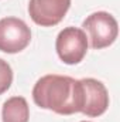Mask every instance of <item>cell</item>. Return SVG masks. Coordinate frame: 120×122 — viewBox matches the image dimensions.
<instances>
[{
	"mask_svg": "<svg viewBox=\"0 0 120 122\" xmlns=\"http://www.w3.org/2000/svg\"><path fill=\"white\" fill-rule=\"evenodd\" d=\"M32 99L37 107L58 115L78 114L82 111L81 80L57 74L44 75L32 88Z\"/></svg>",
	"mask_w": 120,
	"mask_h": 122,
	"instance_id": "cell-1",
	"label": "cell"
},
{
	"mask_svg": "<svg viewBox=\"0 0 120 122\" xmlns=\"http://www.w3.org/2000/svg\"><path fill=\"white\" fill-rule=\"evenodd\" d=\"M82 30L88 37L90 47L93 50H102L116 41L119 34V24L110 13L95 11L83 20Z\"/></svg>",
	"mask_w": 120,
	"mask_h": 122,
	"instance_id": "cell-2",
	"label": "cell"
},
{
	"mask_svg": "<svg viewBox=\"0 0 120 122\" xmlns=\"http://www.w3.org/2000/svg\"><path fill=\"white\" fill-rule=\"evenodd\" d=\"M88 37L78 27H65L60 31L55 40V50L60 60L68 65L79 64L88 53Z\"/></svg>",
	"mask_w": 120,
	"mask_h": 122,
	"instance_id": "cell-3",
	"label": "cell"
},
{
	"mask_svg": "<svg viewBox=\"0 0 120 122\" xmlns=\"http://www.w3.org/2000/svg\"><path fill=\"white\" fill-rule=\"evenodd\" d=\"M31 41L30 27L17 17H4L0 20V51L16 54L27 48Z\"/></svg>",
	"mask_w": 120,
	"mask_h": 122,
	"instance_id": "cell-4",
	"label": "cell"
},
{
	"mask_svg": "<svg viewBox=\"0 0 120 122\" xmlns=\"http://www.w3.org/2000/svg\"><path fill=\"white\" fill-rule=\"evenodd\" d=\"M71 7V0H30L28 14L31 20L41 27L60 24Z\"/></svg>",
	"mask_w": 120,
	"mask_h": 122,
	"instance_id": "cell-5",
	"label": "cell"
},
{
	"mask_svg": "<svg viewBox=\"0 0 120 122\" xmlns=\"http://www.w3.org/2000/svg\"><path fill=\"white\" fill-rule=\"evenodd\" d=\"M82 114L95 118L106 112L109 107V92L106 87L95 78H82Z\"/></svg>",
	"mask_w": 120,
	"mask_h": 122,
	"instance_id": "cell-6",
	"label": "cell"
},
{
	"mask_svg": "<svg viewBox=\"0 0 120 122\" xmlns=\"http://www.w3.org/2000/svg\"><path fill=\"white\" fill-rule=\"evenodd\" d=\"M30 108L24 97H11L4 101L1 108L3 122H28Z\"/></svg>",
	"mask_w": 120,
	"mask_h": 122,
	"instance_id": "cell-7",
	"label": "cell"
},
{
	"mask_svg": "<svg viewBox=\"0 0 120 122\" xmlns=\"http://www.w3.org/2000/svg\"><path fill=\"white\" fill-rule=\"evenodd\" d=\"M11 82H13V70L7 61L0 58V95L10 88Z\"/></svg>",
	"mask_w": 120,
	"mask_h": 122,
	"instance_id": "cell-8",
	"label": "cell"
},
{
	"mask_svg": "<svg viewBox=\"0 0 120 122\" xmlns=\"http://www.w3.org/2000/svg\"><path fill=\"white\" fill-rule=\"evenodd\" d=\"M81 122H90V121H81Z\"/></svg>",
	"mask_w": 120,
	"mask_h": 122,
	"instance_id": "cell-9",
	"label": "cell"
}]
</instances>
